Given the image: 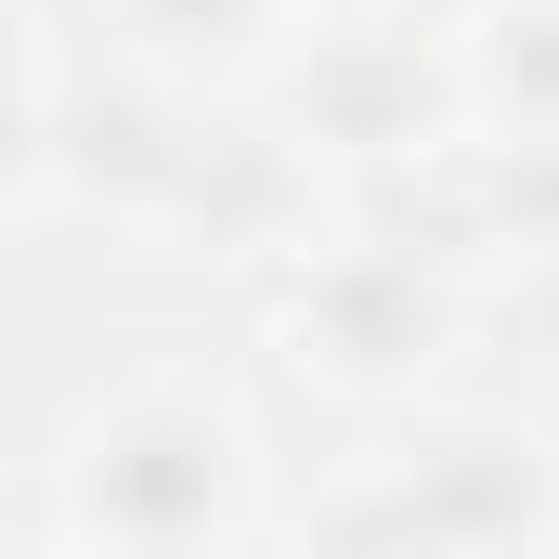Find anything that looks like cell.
<instances>
[{
	"mask_svg": "<svg viewBox=\"0 0 559 559\" xmlns=\"http://www.w3.org/2000/svg\"><path fill=\"white\" fill-rule=\"evenodd\" d=\"M261 118H274L352 209L429 182V169L468 143V92H455V52H442V0H352V13H312L299 52L261 79Z\"/></svg>",
	"mask_w": 559,
	"mask_h": 559,
	"instance_id": "277c9868",
	"label": "cell"
},
{
	"mask_svg": "<svg viewBox=\"0 0 559 559\" xmlns=\"http://www.w3.org/2000/svg\"><path fill=\"white\" fill-rule=\"evenodd\" d=\"M286 495L274 378L209 338L105 352L26 429V559H274Z\"/></svg>",
	"mask_w": 559,
	"mask_h": 559,
	"instance_id": "6da1fadb",
	"label": "cell"
},
{
	"mask_svg": "<svg viewBox=\"0 0 559 559\" xmlns=\"http://www.w3.org/2000/svg\"><path fill=\"white\" fill-rule=\"evenodd\" d=\"M404 209L417 235H442L468 274H495V299L521 286H559V143H521V131H468L429 182L378 195Z\"/></svg>",
	"mask_w": 559,
	"mask_h": 559,
	"instance_id": "5b68a950",
	"label": "cell"
},
{
	"mask_svg": "<svg viewBox=\"0 0 559 559\" xmlns=\"http://www.w3.org/2000/svg\"><path fill=\"white\" fill-rule=\"evenodd\" d=\"M442 52H455L468 131L559 143V0H442Z\"/></svg>",
	"mask_w": 559,
	"mask_h": 559,
	"instance_id": "52a82bcc",
	"label": "cell"
},
{
	"mask_svg": "<svg viewBox=\"0 0 559 559\" xmlns=\"http://www.w3.org/2000/svg\"><path fill=\"white\" fill-rule=\"evenodd\" d=\"M274 559H559V417L481 378L352 429L299 455Z\"/></svg>",
	"mask_w": 559,
	"mask_h": 559,
	"instance_id": "3957f363",
	"label": "cell"
},
{
	"mask_svg": "<svg viewBox=\"0 0 559 559\" xmlns=\"http://www.w3.org/2000/svg\"><path fill=\"white\" fill-rule=\"evenodd\" d=\"M495 274H468L442 235H417L404 209H338L299 261L235 299V352L274 378L286 417L391 429L417 404L481 391V338H495Z\"/></svg>",
	"mask_w": 559,
	"mask_h": 559,
	"instance_id": "7a4b0ae2",
	"label": "cell"
},
{
	"mask_svg": "<svg viewBox=\"0 0 559 559\" xmlns=\"http://www.w3.org/2000/svg\"><path fill=\"white\" fill-rule=\"evenodd\" d=\"M131 79L156 92H182V105H261V79H274L286 52H299V26H312V0H66Z\"/></svg>",
	"mask_w": 559,
	"mask_h": 559,
	"instance_id": "8992f818",
	"label": "cell"
}]
</instances>
